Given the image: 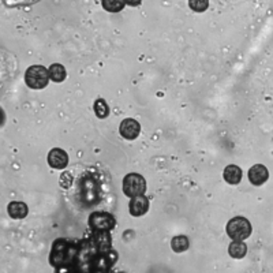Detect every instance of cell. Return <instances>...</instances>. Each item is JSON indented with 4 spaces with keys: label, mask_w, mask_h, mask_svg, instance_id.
<instances>
[{
    "label": "cell",
    "mask_w": 273,
    "mask_h": 273,
    "mask_svg": "<svg viewBox=\"0 0 273 273\" xmlns=\"http://www.w3.org/2000/svg\"><path fill=\"white\" fill-rule=\"evenodd\" d=\"M80 253V239L71 238H58L52 243L50 254V264L58 272H76Z\"/></svg>",
    "instance_id": "cell-1"
},
{
    "label": "cell",
    "mask_w": 273,
    "mask_h": 273,
    "mask_svg": "<svg viewBox=\"0 0 273 273\" xmlns=\"http://www.w3.org/2000/svg\"><path fill=\"white\" fill-rule=\"evenodd\" d=\"M101 200V191H100V180L93 174H84L80 179V201L82 206L97 205Z\"/></svg>",
    "instance_id": "cell-2"
},
{
    "label": "cell",
    "mask_w": 273,
    "mask_h": 273,
    "mask_svg": "<svg viewBox=\"0 0 273 273\" xmlns=\"http://www.w3.org/2000/svg\"><path fill=\"white\" fill-rule=\"evenodd\" d=\"M50 71L40 64H34L25 72V82L30 89H44L50 82Z\"/></svg>",
    "instance_id": "cell-3"
},
{
    "label": "cell",
    "mask_w": 273,
    "mask_h": 273,
    "mask_svg": "<svg viewBox=\"0 0 273 273\" xmlns=\"http://www.w3.org/2000/svg\"><path fill=\"white\" fill-rule=\"evenodd\" d=\"M227 233L232 241H245L251 235L253 227L250 221L242 216H237L228 221L227 224Z\"/></svg>",
    "instance_id": "cell-4"
},
{
    "label": "cell",
    "mask_w": 273,
    "mask_h": 273,
    "mask_svg": "<svg viewBox=\"0 0 273 273\" xmlns=\"http://www.w3.org/2000/svg\"><path fill=\"white\" fill-rule=\"evenodd\" d=\"M123 192L127 197H137L146 191V180L142 175L137 172H130L123 178Z\"/></svg>",
    "instance_id": "cell-5"
},
{
    "label": "cell",
    "mask_w": 273,
    "mask_h": 273,
    "mask_svg": "<svg viewBox=\"0 0 273 273\" xmlns=\"http://www.w3.org/2000/svg\"><path fill=\"white\" fill-rule=\"evenodd\" d=\"M88 225L92 231H111L116 225V219L108 212H93L90 213Z\"/></svg>",
    "instance_id": "cell-6"
},
{
    "label": "cell",
    "mask_w": 273,
    "mask_h": 273,
    "mask_svg": "<svg viewBox=\"0 0 273 273\" xmlns=\"http://www.w3.org/2000/svg\"><path fill=\"white\" fill-rule=\"evenodd\" d=\"M119 133L125 139L133 141L141 133V125L133 118H127L125 121H122L121 126H119Z\"/></svg>",
    "instance_id": "cell-7"
},
{
    "label": "cell",
    "mask_w": 273,
    "mask_h": 273,
    "mask_svg": "<svg viewBox=\"0 0 273 273\" xmlns=\"http://www.w3.org/2000/svg\"><path fill=\"white\" fill-rule=\"evenodd\" d=\"M47 160H48V164L55 170H64L68 164V154L63 149L54 148L48 153Z\"/></svg>",
    "instance_id": "cell-8"
},
{
    "label": "cell",
    "mask_w": 273,
    "mask_h": 273,
    "mask_svg": "<svg viewBox=\"0 0 273 273\" xmlns=\"http://www.w3.org/2000/svg\"><path fill=\"white\" fill-rule=\"evenodd\" d=\"M149 211V200L145 197V194L137 196V197L130 198V204H129V212L131 216L139 217L143 216Z\"/></svg>",
    "instance_id": "cell-9"
},
{
    "label": "cell",
    "mask_w": 273,
    "mask_h": 273,
    "mask_svg": "<svg viewBox=\"0 0 273 273\" xmlns=\"http://www.w3.org/2000/svg\"><path fill=\"white\" fill-rule=\"evenodd\" d=\"M269 172L266 167L262 164H255L249 170V180L254 186H262L268 180Z\"/></svg>",
    "instance_id": "cell-10"
},
{
    "label": "cell",
    "mask_w": 273,
    "mask_h": 273,
    "mask_svg": "<svg viewBox=\"0 0 273 273\" xmlns=\"http://www.w3.org/2000/svg\"><path fill=\"white\" fill-rule=\"evenodd\" d=\"M9 215L11 216V219L15 220H22L25 219L29 213V209H27V205L25 202L19 201H13L9 204Z\"/></svg>",
    "instance_id": "cell-11"
},
{
    "label": "cell",
    "mask_w": 273,
    "mask_h": 273,
    "mask_svg": "<svg viewBox=\"0 0 273 273\" xmlns=\"http://www.w3.org/2000/svg\"><path fill=\"white\" fill-rule=\"evenodd\" d=\"M224 180L228 184H238L242 180V170L238 166H227L223 172Z\"/></svg>",
    "instance_id": "cell-12"
},
{
    "label": "cell",
    "mask_w": 273,
    "mask_h": 273,
    "mask_svg": "<svg viewBox=\"0 0 273 273\" xmlns=\"http://www.w3.org/2000/svg\"><path fill=\"white\" fill-rule=\"evenodd\" d=\"M48 71H50V78L54 82H63L66 80V76H67V72H66V68L64 66H62L60 63H54V64H51L50 68H48Z\"/></svg>",
    "instance_id": "cell-13"
},
{
    "label": "cell",
    "mask_w": 273,
    "mask_h": 273,
    "mask_svg": "<svg viewBox=\"0 0 273 273\" xmlns=\"http://www.w3.org/2000/svg\"><path fill=\"white\" fill-rule=\"evenodd\" d=\"M228 253L232 258H243L247 253L246 243L243 241H232L228 247Z\"/></svg>",
    "instance_id": "cell-14"
},
{
    "label": "cell",
    "mask_w": 273,
    "mask_h": 273,
    "mask_svg": "<svg viewBox=\"0 0 273 273\" xmlns=\"http://www.w3.org/2000/svg\"><path fill=\"white\" fill-rule=\"evenodd\" d=\"M190 246V241H188L187 237L184 235H178V237L172 238L171 241V249L175 251V253H183L186 251Z\"/></svg>",
    "instance_id": "cell-15"
},
{
    "label": "cell",
    "mask_w": 273,
    "mask_h": 273,
    "mask_svg": "<svg viewBox=\"0 0 273 273\" xmlns=\"http://www.w3.org/2000/svg\"><path fill=\"white\" fill-rule=\"evenodd\" d=\"M103 9L108 13H121L125 9V0H101Z\"/></svg>",
    "instance_id": "cell-16"
},
{
    "label": "cell",
    "mask_w": 273,
    "mask_h": 273,
    "mask_svg": "<svg viewBox=\"0 0 273 273\" xmlns=\"http://www.w3.org/2000/svg\"><path fill=\"white\" fill-rule=\"evenodd\" d=\"M94 113L99 119H105L109 115V107L104 99H97L94 101Z\"/></svg>",
    "instance_id": "cell-17"
},
{
    "label": "cell",
    "mask_w": 273,
    "mask_h": 273,
    "mask_svg": "<svg viewBox=\"0 0 273 273\" xmlns=\"http://www.w3.org/2000/svg\"><path fill=\"white\" fill-rule=\"evenodd\" d=\"M188 6L196 13H204L209 7V0H188Z\"/></svg>",
    "instance_id": "cell-18"
},
{
    "label": "cell",
    "mask_w": 273,
    "mask_h": 273,
    "mask_svg": "<svg viewBox=\"0 0 273 273\" xmlns=\"http://www.w3.org/2000/svg\"><path fill=\"white\" fill-rule=\"evenodd\" d=\"M125 2H126V5L131 6V7H137V6L141 5V2H142V0H125Z\"/></svg>",
    "instance_id": "cell-19"
}]
</instances>
